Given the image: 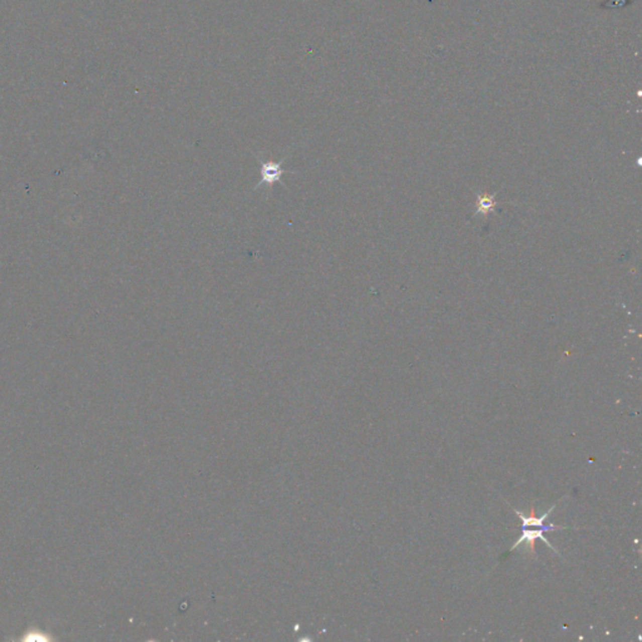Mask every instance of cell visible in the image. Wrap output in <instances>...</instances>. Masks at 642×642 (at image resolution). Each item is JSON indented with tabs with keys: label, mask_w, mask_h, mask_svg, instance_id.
Segmentation results:
<instances>
[{
	"label": "cell",
	"mask_w": 642,
	"mask_h": 642,
	"mask_svg": "<svg viewBox=\"0 0 642 642\" xmlns=\"http://www.w3.org/2000/svg\"><path fill=\"white\" fill-rule=\"evenodd\" d=\"M259 160L260 164H261V179H260L259 183L255 186V189H259L261 187H267L269 189H271L274 187L275 183H281L282 187H286L285 183L282 182V177L284 174L286 173H294V171H287L282 167L284 162L286 161V158H282L281 161L279 162H274V161H262Z\"/></svg>",
	"instance_id": "1"
},
{
	"label": "cell",
	"mask_w": 642,
	"mask_h": 642,
	"mask_svg": "<svg viewBox=\"0 0 642 642\" xmlns=\"http://www.w3.org/2000/svg\"><path fill=\"white\" fill-rule=\"evenodd\" d=\"M565 528H567V527H563V525H556V524L543 525V527H541V529H529V530H527L525 528H523L522 534H520V537L518 538L517 542H515L514 545L512 546V548H510V550H514V548H517L518 546L522 545V543H527L528 548H529L530 552L534 553V542L537 540H542L543 542H545L546 545L548 546V547H551L553 551H555V552H557V550H556V548L553 547V546L551 545L550 542H548L547 538H546L545 536H543V532H546V530H551V529H552V530L553 529H565Z\"/></svg>",
	"instance_id": "2"
},
{
	"label": "cell",
	"mask_w": 642,
	"mask_h": 642,
	"mask_svg": "<svg viewBox=\"0 0 642 642\" xmlns=\"http://www.w3.org/2000/svg\"><path fill=\"white\" fill-rule=\"evenodd\" d=\"M494 199L492 197H484V196H479V203H478V209L479 212H483V213H487L490 208L494 207Z\"/></svg>",
	"instance_id": "3"
}]
</instances>
